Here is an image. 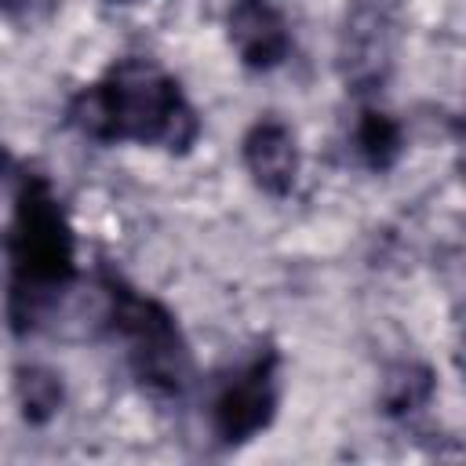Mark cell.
Returning a JSON list of instances; mask_svg holds the SVG:
<instances>
[{"instance_id": "cell-8", "label": "cell", "mask_w": 466, "mask_h": 466, "mask_svg": "<svg viewBox=\"0 0 466 466\" xmlns=\"http://www.w3.org/2000/svg\"><path fill=\"white\" fill-rule=\"evenodd\" d=\"M400 146H404L400 124L382 109H364L360 120L353 124V153L371 171H386L400 157Z\"/></svg>"}, {"instance_id": "cell-7", "label": "cell", "mask_w": 466, "mask_h": 466, "mask_svg": "<svg viewBox=\"0 0 466 466\" xmlns=\"http://www.w3.org/2000/svg\"><path fill=\"white\" fill-rule=\"evenodd\" d=\"M240 157L255 186L269 197H284L299 178V138L284 120H258L240 142Z\"/></svg>"}, {"instance_id": "cell-9", "label": "cell", "mask_w": 466, "mask_h": 466, "mask_svg": "<svg viewBox=\"0 0 466 466\" xmlns=\"http://www.w3.org/2000/svg\"><path fill=\"white\" fill-rule=\"evenodd\" d=\"M430 397H433V371L415 360H400L382 379V408L390 415H400V419L415 415L430 404Z\"/></svg>"}, {"instance_id": "cell-2", "label": "cell", "mask_w": 466, "mask_h": 466, "mask_svg": "<svg viewBox=\"0 0 466 466\" xmlns=\"http://www.w3.org/2000/svg\"><path fill=\"white\" fill-rule=\"evenodd\" d=\"M7 258H11V299H7L11 320L18 328H33L73 280V233L66 211L58 208V197L44 178H25L18 189Z\"/></svg>"}, {"instance_id": "cell-4", "label": "cell", "mask_w": 466, "mask_h": 466, "mask_svg": "<svg viewBox=\"0 0 466 466\" xmlns=\"http://www.w3.org/2000/svg\"><path fill=\"white\" fill-rule=\"evenodd\" d=\"M277 415V357L258 350L244 364H237L215 400H211V430L222 444H244L258 437Z\"/></svg>"}, {"instance_id": "cell-5", "label": "cell", "mask_w": 466, "mask_h": 466, "mask_svg": "<svg viewBox=\"0 0 466 466\" xmlns=\"http://www.w3.org/2000/svg\"><path fill=\"white\" fill-rule=\"evenodd\" d=\"M397 47V22L386 4L360 0L346 15L342 29V73L357 91H371L386 80Z\"/></svg>"}, {"instance_id": "cell-1", "label": "cell", "mask_w": 466, "mask_h": 466, "mask_svg": "<svg viewBox=\"0 0 466 466\" xmlns=\"http://www.w3.org/2000/svg\"><path fill=\"white\" fill-rule=\"evenodd\" d=\"M69 124L95 142H138L164 149H189L200 131L178 80L153 58H120L98 84L73 98Z\"/></svg>"}, {"instance_id": "cell-10", "label": "cell", "mask_w": 466, "mask_h": 466, "mask_svg": "<svg viewBox=\"0 0 466 466\" xmlns=\"http://www.w3.org/2000/svg\"><path fill=\"white\" fill-rule=\"evenodd\" d=\"M15 397H18L22 415H25L29 422L40 426V422L55 419L58 408H62V397H66V390H62V375L51 371V368L29 364V368H22L18 379H15Z\"/></svg>"}, {"instance_id": "cell-3", "label": "cell", "mask_w": 466, "mask_h": 466, "mask_svg": "<svg viewBox=\"0 0 466 466\" xmlns=\"http://www.w3.org/2000/svg\"><path fill=\"white\" fill-rule=\"evenodd\" d=\"M109 328L124 342L127 364L142 390L153 397H178L189 379V353L182 342V331L175 317L149 295H138L135 288L109 280Z\"/></svg>"}, {"instance_id": "cell-11", "label": "cell", "mask_w": 466, "mask_h": 466, "mask_svg": "<svg viewBox=\"0 0 466 466\" xmlns=\"http://www.w3.org/2000/svg\"><path fill=\"white\" fill-rule=\"evenodd\" d=\"M4 171H7V153L0 149V178H4Z\"/></svg>"}, {"instance_id": "cell-6", "label": "cell", "mask_w": 466, "mask_h": 466, "mask_svg": "<svg viewBox=\"0 0 466 466\" xmlns=\"http://www.w3.org/2000/svg\"><path fill=\"white\" fill-rule=\"evenodd\" d=\"M229 44L251 69H273L291 55V22L280 0H233Z\"/></svg>"}, {"instance_id": "cell-12", "label": "cell", "mask_w": 466, "mask_h": 466, "mask_svg": "<svg viewBox=\"0 0 466 466\" xmlns=\"http://www.w3.org/2000/svg\"><path fill=\"white\" fill-rule=\"evenodd\" d=\"M18 4H25V0H0V7H18Z\"/></svg>"}]
</instances>
